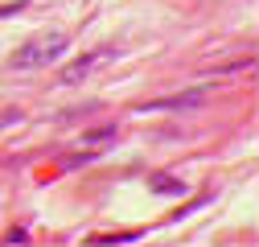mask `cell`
<instances>
[{
  "mask_svg": "<svg viewBox=\"0 0 259 247\" xmlns=\"http://www.w3.org/2000/svg\"><path fill=\"white\" fill-rule=\"evenodd\" d=\"M66 46H70V37L58 33V29H50V33H33L25 46L13 50L9 66H13V70H41V66H50L54 58H62V50H66Z\"/></svg>",
  "mask_w": 259,
  "mask_h": 247,
  "instance_id": "6da1fadb",
  "label": "cell"
},
{
  "mask_svg": "<svg viewBox=\"0 0 259 247\" xmlns=\"http://www.w3.org/2000/svg\"><path fill=\"white\" fill-rule=\"evenodd\" d=\"M107 58H111V54H107V50H99V54H87V58L70 62L66 74H62V83H82V78H91V74H95V66H103Z\"/></svg>",
  "mask_w": 259,
  "mask_h": 247,
  "instance_id": "7a4b0ae2",
  "label": "cell"
},
{
  "mask_svg": "<svg viewBox=\"0 0 259 247\" xmlns=\"http://www.w3.org/2000/svg\"><path fill=\"white\" fill-rule=\"evenodd\" d=\"M152 185H156V190H181V185H177V181H169V177H156Z\"/></svg>",
  "mask_w": 259,
  "mask_h": 247,
  "instance_id": "3957f363",
  "label": "cell"
},
{
  "mask_svg": "<svg viewBox=\"0 0 259 247\" xmlns=\"http://www.w3.org/2000/svg\"><path fill=\"white\" fill-rule=\"evenodd\" d=\"M17 119H21L17 111H5V115H0V128H5V124H17Z\"/></svg>",
  "mask_w": 259,
  "mask_h": 247,
  "instance_id": "277c9868",
  "label": "cell"
}]
</instances>
